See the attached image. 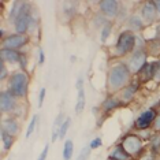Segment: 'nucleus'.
Listing matches in <instances>:
<instances>
[{"label":"nucleus","instance_id":"f257e3e1","mask_svg":"<svg viewBox=\"0 0 160 160\" xmlns=\"http://www.w3.org/2000/svg\"><path fill=\"white\" fill-rule=\"evenodd\" d=\"M133 74L126 66L125 60H116L107 71V92L118 94L121 90L133 81Z\"/></svg>","mask_w":160,"mask_h":160},{"label":"nucleus","instance_id":"72a5a7b5","mask_svg":"<svg viewBox=\"0 0 160 160\" xmlns=\"http://www.w3.org/2000/svg\"><path fill=\"white\" fill-rule=\"evenodd\" d=\"M48 152H49V145L47 144L45 147H44V149L41 151V153L38 155L37 160H47V158H48Z\"/></svg>","mask_w":160,"mask_h":160},{"label":"nucleus","instance_id":"dca6fc26","mask_svg":"<svg viewBox=\"0 0 160 160\" xmlns=\"http://www.w3.org/2000/svg\"><path fill=\"white\" fill-rule=\"evenodd\" d=\"M0 132H4V133H8L11 136L17 137L18 133L21 130V125H19V121L15 116H8V118H3L2 119V127H0Z\"/></svg>","mask_w":160,"mask_h":160},{"label":"nucleus","instance_id":"7c9ffc66","mask_svg":"<svg viewBox=\"0 0 160 160\" xmlns=\"http://www.w3.org/2000/svg\"><path fill=\"white\" fill-rule=\"evenodd\" d=\"M101 145H103V138H101V137H94L93 140H92V141H90V142H89V148H90V149H92V151H93V149H97V148H100Z\"/></svg>","mask_w":160,"mask_h":160},{"label":"nucleus","instance_id":"0eeeda50","mask_svg":"<svg viewBox=\"0 0 160 160\" xmlns=\"http://www.w3.org/2000/svg\"><path fill=\"white\" fill-rule=\"evenodd\" d=\"M19 108V99H17L14 94L7 89L0 92V111L2 115L8 114V116H17L15 114Z\"/></svg>","mask_w":160,"mask_h":160},{"label":"nucleus","instance_id":"ea45409f","mask_svg":"<svg viewBox=\"0 0 160 160\" xmlns=\"http://www.w3.org/2000/svg\"><path fill=\"white\" fill-rule=\"evenodd\" d=\"M158 107H160V100H159V103H158Z\"/></svg>","mask_w":160,"mask_h":160},{"label":"nucleus","instance_id":"20e7f679","mask_svg":"<svg viewBox=\"0 0 160 160\" xmlns=\"http://www.w3.org/2000/svg\"><path fill=\"white\" fill-rule=\"evenodd\" d=\"M123 149L129 153L134 160H138L142 156V153L147 151L145 148V141L138 136L137 133H127L126 136L122 137L121 142Z\"/></svg>","mask_w":160,"mask_h":160},{"label":"nucleus","instance_id":"bb28decb","mask_svg":"<svg viewBox=\"0 0 160 160\" xmlns=\"http://www.w3.org/2000/svg\"><path fill=\"white\" fill-rule=\"evenodd\" d=\"M37 122H38V115H37V114H34L33 116H32V121L29 122V125H28L26 133H25V138H29V137L32 136V134L34 133L36 126H37Z\"/></svg>","mask_w":160,"mask_h":160},{"label":"nucleus","instance_id":"39448f33","mask_svg":"<svg viewBox=\"0 0 160 160\" xmlns=\"http://www.w3.org/2000/svg\"><path fill=\"white\" fill-rule=\"evenodd\" d=\"M148 56L149 55H148V52L145 48H136L125 59L126 66L129 67V70L133 74V77H136L138 72H140L141 68L148 63Z\"/></svg>","mask_w":160,"mask_h":160},{"label":"nucleus","instance_id":"a878e982","mask_svg":"<svg viewBox=\"0 0 160 160\" xmlns=\"http://www.w3.org/2000/svg\"><path fill=\"white\" fill-rule=\"evenodd\" d=\"M147 52L148 55H152L155 58L160 56V41H147Z\"/></svg>","mask_w":160,"mask_h":160},{"label":"nucleus","instance_id":"1a4fd4ad","mask_svg":"<svg viewBox=\"0 0 160 160\" xmlns=\"http://www.w3.org/2000/svg\"><path fill=\"white\" fill-rule=\"evenodd\" d=\"M99 11L103 17H105L108 21H112L115 18H119L122 11V3L118 0H100L97 3Z\"/></svg>","mask_w":160,"mask_h":160},{"label":"nucleus","instance_id":"7ed1b4c3","mask_svg":"<svg viewBox=\"0 0 160 160\" xmlns=\"http://www.w3.org/2000/svg\"><path fill=\"white\" fill-rule=\"evenodd\" d=\"M137 47V34L134 32L125 29L118 34L116 42L114 44L115 58H127Z\"/></svg>","mask_w":160,"mask_h":160},{"label":"nucleus","instance_id":"6ab92c4d","mask_svg":"<svg viewBox=\"0 0 160 160\" xmlns=\"http://www.w3.org/2000/svg\"><path fill=\"white\" fill-rule=\"evenodd\" d=\"M108 159L110 160H134L132 156L123 149L121 144H116L112 147L110 155H108Z\"/></svg>","mask_w":160,"mask_h":160},{"label":"nucleus","instance_id":"c756f323","mask_svg":"<svg viewBox=\"0 0 160 160\" xmlns=\"http://www.w3.org/2000/svg\"><path fill=\"white\" fill-rule=\"evenodd\" d=\"M90 151H92V149L89 148V145L88 147H83L81 149V152L78 153V156H77V159L75 160H88L89 156H90Z\"/></svg>","mask_w":160,"mask_h":160},{"label":"nucleus","instance_id":"5701e85b","mask_svg":"<svg viewBox=\"0 0 160 160\" xmlns=\"http://www.w3.org/2000/svg\"><path fill=\"white\" fill-rule=\"evenodd\" d=\"M148 145H149V151L158 156L160 153V133L152 134V137L148 141Z\"/></svg>","mask_w":160,"mask_h":160},{"label":"nucleus","instance_id":"c9c22d12","mask_svg":"<svg viewBox=\"0 0 160 160\" xmlns=\"http://www.w3.org/2000/svg\"><path fill=\"white\" fill-rule=\"evenodd\" d=\"M155 82H160V59L156 62V68H155V77H153Z\"/></svg>","mask_w":160,"mask_h":160},{"label":"nucleus","instance_id":"4468645a","mask_svg":"<svg viewBox=\"0 0 160 160\" xmlns=\"http://www.w3.org/2000/svg\"><path fill=\"white\" fill-rule=\"evenodd\" d=\"M156 62L158 60H153V62H148L145 66L141 68L140 72L136 75V78L138 82L142 85V83H148L151 81H153V77H155V68H156Z\"/></svg>","mask_w":160,"mask_h":160},{"label":"nucleus","instance_id":"4c0bfd02","mask_svg":"<svg viewBox=\"0 0 160 160\" xmlns=\"http://www.w3.org/2000/svg\"><path fill=\"white\" fill-rule=\"evenodd\" d=\"M152 132L153 133H160V114L158 115V118H156L153 126H152Z\"/></svg>","mask_w":160,"mask_h":160},{"label":"nucleus","instance_id":"f3484780","mask_svg":"<svg viewBox=\"0 0 160 160\" xmlns=\"http://www.w3.org/2000/svg\"><path fill=\"white\" fill-rule=\"evenodd\" d=\"M21 56H22V51H15V49H8V48H2L0 49V60L4 62L7 64H19Z\"/></svg>","mask_w":160,"mask_h":160},{"label":"nucleus","instance_id":"2f4dec72","mask_svg":"<svg viewBox=\"0 0 160 160\" xmlns=\"http://www.w3.org/2000/svg\"><path fill=\"white\" fill-rule=\"evenodd\" d=\"M28 55L25 52H22V56H21V60H19V67L22 71H26L28 72Z\"/></svg>","mask_w":160,"mask_h":160},{"label":"nucleus","instance_id":"f03ea898","mask_svg":"<svg viewBox=\"0 0 160 160\" xmlns=\"http://www.w3.org/2000/svg\"><path fill=\"white\" fill-rule=\"evenodd\" d=\"M29 83H30L29 72L18 70L10 75L7 81V90H10L17 99H25L29 92Z\"/></svg>","mask_w":160,"mask_h":160},{"label":"nucleus","instance_id":"b1692460","mask_svg":"<svg viewBox=\"0 0 160 160\" xmlns=\"http://www.w3.org/2000/svg\"><path fill=\"white\" fill-rule=\"evenodd\" d=\"M0 136H2L3 151H10V149L14 147V144H15V137L8 133H4V132H0Z\"/></svg>","mask_w":160,"mask_h":160},{"label":"nucleus","instance_id":"a19ab883","mask_svg":"<svg viewBox=\"0 0 160 160\" xmlns=\"http://www.w3.org/2000/svg\"><path fill=\"white\" fill-rule=\"evenodd\" d=\"M107 160H110V159H107Z\"/></svg>","mask_w":160,"mask_h":160},{"label":"nucleus","instance_id":"4be33fe9","mask_svg":"<svg viewBox=\"0 0 160 160\" xmlns=\"http://www.w3.org/2000/svg\"><path fill=\"white\" fill-rule=\"evenodd\" d=\"M112 29H114L112 21H108V22L100 29V42L101 44H105V42L108 41V38H110L112 34Z\"/></svg>","mask_w":160,"mask_h":160},{"label":"nucleus","instance_id":"6e6552de","mask_svg":"<svg viewBox=\"0 0 160 160\" xmlns=\"http://www.w3.org/2000/svg\"><path fill=\"white\" fill-rule=\"evenodd\" d=\"M158 115H159V111L156 110L155 107H151V108H148V110L142 111L136 119H134L133 129L137 130V132H142V130L152 129V126H153Z\"/></svg>","mask_w":160,"mask_h":160},{"label":"nucleus","instance_id":"c85d7f7f","mask_svg":"<svg viewBox=\"0 0 160 160\" xmlns=\"http://www.w3.org/2000/svg\"><path fill=\"white\" fill-rule=\"evenodd\" d=\"M8 78H10V71L7 68V64L0 60V79H2V82H4L6 79L8 81Z\"/></svg>","mask_w":160,"mask_h":160},{"label":"nucleus","instance_id":"a211bd4d","mask_svg":"<svg viewBox=\"0 0 160 160\" xmlns=\"http://www.w3.org/2000/svg\"><path fill=\"white\" fill-rule=\"evenodd\" d=\"M126 25H127V29L134 32V33L136 32H142L147 28V25L144 23L140 14H132V15H129L126 18Z\"/></svg>","mask_w":160,"mask_h":160},{"label":"nucleus","instance_id":"473e14b6","mask_svg":"<svg viewBox=\"0 0 160 160\" xmlns=\"http://www.w3.org/2000/svg\"><path fill=\"white\" fill-rule=\"evenodd\" d=\"M45 96H47V89L42 86V88L40 89V93H38V108H42V104H44Z\"/></svg>","mask_w":160,"mask_h":160},{"label":"nucleus","instance_id":"9b49d317","mask_svg":"<svg viewBox=\"0 0 160 160\" xmlns=\"http://www.w3.org/2000/svg\"><path fill=\"white\" fill-rule=\"evenodd\" d=\"M142 18L144 23L149 26V25H153L156 21L159 19V12L158 8L155 6L153 0H147V2H142L140 6V12H138Z\"/></svg>","mask_w":160,"mask_h":160},{"label":"nucleus","instance_id":"aec40b11","mask_svg":"<svg viewBox=\"0 0 160 160\" xmlns=\"http://www.w3.org/2000/svg\"><path fill=\"white\" fill-rule=\"evenodd\" d=\"M64 114L63 112H59L58 116L53 121V125H52V134H51V142H56L59 140V132H60V127L64 122Z\"/></svg>","mask_w":160,"mask_h":160},{"label":"nucleus","instance_id":"ddd939ff","mask_svg":"<svg viewBox=\"0 0 160 160\" xmlns=\"http://www.w3.org/2000/svg\"><path fill=\"white\" fill-rule=\"evenodd\" d=\"M75 88H77V100H75V115H81L86 108V92L83 88V78L78 77L75 82Z\"/></svg>","mask_w":160,"mask_h":160},{"label":"nucleus","instance_id":"58836bf2","mask_svg":"<svg viewBox=\"0 0 160 160\" xmlns=\"http://www.w3.org/2000/svg\"><path fill=\"white\" fill-rule=\"evenodd\" d=\"M155 2V6L158 8V12H159V17H160V0H153Z\"/></svg>","mask_w":160,"mask_h":160},{"label":"nucleus","instance_id":"f8f14e48","mask_svg":"<svg viewBox=\"0 0 160 160\" xmlns=\"http://www.w3.org/2000/svg\"><path fill=\"white\" fill-rule=\"evenodd\" d=\"M140 86H141V83L138 82L136 78H133V81L118 93V97H119V100L122 101L123 105L130 104L136 99V94L138 93V90H140Z\"/></svg>","mask_w":160,"mask_h":160},{"label":"nucleus","instance_id":"412c9836","mask_svg":"<svg viewBox=\"0 0 160 160\" xmlns=\"http://www.w3.org/2000/svg\"><path fill=\"white\" fill-rule=\"evenodd\" d=\"M25 4L26 2H12L11 3V7H10V12H8V21L10 22H15V19L18 17L22 14L23 8H25Z\"/></svg>","mask_w":160,"mask_h":160},{"label":"nucleus","instance_id":"9d476101","mask_svg":"<svg viewBox=\"0 0 160 160\" xmlns=\"http://www.w3.org/2000/svg\"><path fill=\"white\" fill-rule=\"evenodd\" d=\"M29 41H30V37H29V34L10 33V34H7V37L4 40H2V48L21 51L25 45H28Z\"/></svg>","mask_w":160,"mask_h":160},{"label":"nucleus","instance_id":"423d86ee","mask_svg":"<svg viewBox=\"0 0 160 160\" xmlns=\"http://www.w3.org/2000/svg\"><path fill=\"white\" fill-rule=\"evenodd\" d=\"M33 22H34V18H33V10H32V4L26 2L25 4V8L22 14L15 19L14 22V29H15V33H19V34H28L30 28L33 26Z\"/></svg>","mask_w":160,"mask_h":160},{"label":"nucleus","instance_id":"f704fd0d","mask_svg":"<svg viewBox=\"0 0 160 160\" xmlns=\"http://www.w3.org/2000/svg\"><path fill=\"white\" fill-rule=\"evenodd\" d=\"M44 63H45V52H44V49L40 47L38 48V66H42Z\"/></svg>","mask_w":160,"mask_h":160},{"label":"nucleus","instance_id":"393cba45","mask_svg":"<svg viewBox=\"0 0 160 160\" xmlns=\"http://www.w3.org/2000/svg\"><path fill=\"white\" fill-rule=\"evenodd\" d=\"M72 155H74V142L72 140H66L63 145V152H62L63 160H71Z\"/></svg>","mask_w":160,"mask_h":160},{"label":"nucleus","instance_id":"cd10ccee","mask_svg":"<svg viewBox=\"0 0 160 160\" xmlns=\"http://www.w3.org/2000/svg\"><path fill=\"white\" fill-rule=\"evenodd\" d=\"M70 126H71V119L70 118H66V119H64V122H63V125H62V127H60L59 140H63V138L66 137V134L68 132V129H70Z\"/></svg>","mask_w":160,"mask_h":160},{"label":"nucleus","instance_id":"e433bc0d","mask_svg":"<svg viewBox=\"0 0 160 160\" xmlns=\"http://www.w3.org/2000/svg\"><path fill=\"white\" fill-rule=\"evenodd\" d=\"M149 41H160V22H158L155 28V36L152 37V40H149Z\"/></svg>","mask_w":160,"mask_h":160},{"label":"nucleus","instance_id":"2eb2a0df","mask_svg":"<svg viewBox=\"0 0 160 160\" xmlns=\"http://www.w3.org/2000/svg\"><path fill=\"white\" fill-rule=\"evenodd\" d=\"M122 105H123L122 101L119 100V97L116 96V94H108V96L103 100V103L100 104V110L103 111V114L108 115V114H111L112 111L121 108Z\"/></svg>","mask_w":160,"mask_h":160},{"label":"nucleus","instance_id":"79ce46f5","mask_svg":"<svg viewBox=\"0 0 160 160\" xmlns=\"http://www.w3.org/2000/svg\"><path fill=\"white\" fill-rule=\"evenodd\" d=\"M159 160H160V159H159Z\"/></svg>","mask_w":160,"mask_h":160}]
</instances>
